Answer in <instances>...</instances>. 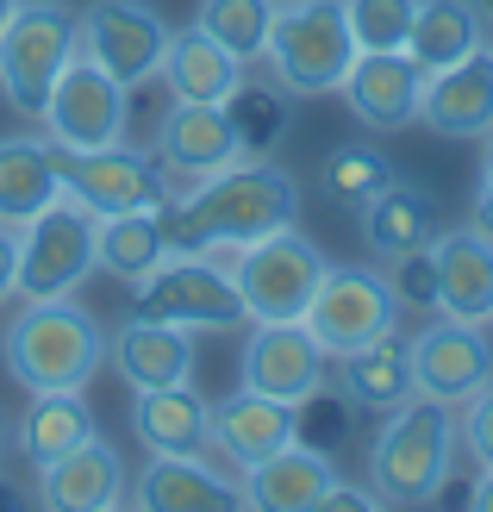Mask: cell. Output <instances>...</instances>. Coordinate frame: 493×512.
<instances>
[{
  "mask_svg": "<svg viewBox=\"0 0 493 512\" xmlns=\"http://www.w3.org/2000/svg\"><path fill=\"white\" fill-rule=\"evenodd\" d=\"M331 456L313 450V444H288V450H275L263 456V463H250L244 469V506L250 512H313V500L331 488Z\"/></svg>",
  "mask_w": 493,
  "mask_h": 512,
  "instance_id": "603a6c76",
  "label": "cell"
},
{
  "mask_svg": "<svg viewBox=\"0 0 493 512\" xmlns=\"http://www.w3.org/2000/svg\"><path fill=\"white\" fill-rule=\"evenodd\" d=\"M337 381H344V400L356 413H394V406L412 394V356L400 331H381L362 350L337 356Z\"/></svg>",
  "mask_w": 493,
  "mask_h": 512,
  "instance_id": "d4e9b609",
  "label": "cell"
},
{
  "mask_svg": "<svg viewBox=\"0 0 493 512\" xmlns=\"http://www.w3.org/2000/svg\"><path fill=\"white\" fill-rule=\"evenodd\" d=\"M406 356H412V394H431L444 406H462L475 388L493 381L487 325H462V319L431 313V325L406 338Z\"/></svg>",
  "mask_w": 493,
  "mask_h": 512,
  "instance_id": "5bb4252c",
  "label": "cell"
},
{
  "mask_svg": "<svg viewBox=\"0 0 493 512\" xmlns=\"http://www.w3.org/2000/svg\"><path fill=\"white\" fill-rule=\"evenodd\" d=\"M50 163H57L63 194L82 200L94 219L138 213V207H163V200H169V175L157 169L150 150H132V144H100V150L50 144Z\"/></svg>",
  "mask_w": 493,
  "mask_h": 512,
  "instance_id": "ba28073f",
  "label": "cell"
},
{
  "mask_svg": "<svg viewBox=\"0 0 493 512\" xmlns=\"http://www.w3.org/2000/svg\"><path fill=\"white\" fill-rule=\"evenodd\" d=\"M25 7V0H0V32H7V25H13V13Z\"/></svg>",
  "mask_w": 493,
  "mask_h": 512,
  "instance_id": "7bdbcfd3",
  "label": "cell"
},
{
  "mask_svg": "<svg viewBox=\"0 0 493 512\" xmlns=\"http://www.w3.org/2000/svg\"><path fill=\"white\" fill-rule=\"evenodd\" d=\"M206 444H213L225 463L244 475L250 463H263V456L300 444V431H294V406H288V400L256 394V388H238L231 400L213 406V419H206Z\"/></svg>",
  "mask_w": 493,
  "mask_h": 512,
  "instance_id": "ac0fdd59",
  "label": "cell"
},
{
  "mask_svg": "<svg viewBox=\"0 0 493 512\" xmlns=\"http://www.w3.org/2000/svg\"><path fill=\"white\" fill-rule=\"evenodd\" d=\"M0 456H7V419H0Z\"/></svg>",
  "mask_w": 493,
  "mask_h": 512,
  "instance_id": "bcb514c9",
  "label": "cell"
},
{
  "mask_svg": "<svg viewBox=\"0 0 493 512\" xmlns=\"http://www.w3.org/2000/svg\"><path fill=\"white\" fill-rule=\"evenodd\" d=\"M275 7H300V0H275Z\"/></svg>",
  "mask_w": 493,
  "mask_h": 512,
  "instance_id": "7dc6e473",
  "label": "cell"
},
{
  "mask_svg": "<svg viewBox=\"0 0 493 512\" xmlns=\"http://www.w3.org/2000/svg\"><path fill=\"white\" fill-rule=\"evenodd\" d=\"M456 475V406L431 394H406L394 413H381L369 444V488L381 506H425Z\"/></svg>",
  "mask_w": 493,
  "mask_h": 512,
  "instance_id": "3957f363",
  "label": "cell"
},
{
  "mask_svg": "<svg viewBox=\"0 0 493 512\" xmlns=\"http://www.w3.org/2000/svg\"><path fill=\"white\" fill-rule=\"evenodd\" d=\"M0 363L25 394H88V381L107 369V331L69 294L25 300L0 338Z\"/></svg>",
  "mask_w": 493,
  "mask_h": 512,
  "instance_id": "7a4b0ae2",
  "label": "cell"
},
{
  "mask_svg": "<svg viewBox=\"0 0 493 512\" xmlns=\"http://www.w3.org/2000/svg\"><path fill=\"white\" fill-rule=\"evenodd\" d=\"M194 25L206 38H219L244 69L263 63V44H269V25H275V0H200Z\"/></svg>",
  "mask_w": 493,
  "mask_h": 512,
  "instance_id": "836d02e7",
  "label": "cell"
},
{
  "mask_svg": "<svg viewBox=\"0 0 493 512\" xmlns=\"http://www.w3.org/2000/svg\"><path fill=\"white\" fill-rule=\"evenodd\" d=\"M456 450H469L475 469H493V381L462 400V413H456Z\"/></svg>",
  "mask_w": 493,
  "mask_h": 512,
  "instance_id": "74e56055",
  "label": "cell"
},
{
  "mask_svg": "<svg viewBox=\"0 0 493 512\" xmlns=\"http://www.w3.org/2000/svg\"><path fill=\"white\" fill-rule=\"evenodd\" d=\"M462 506L493 512V469H475V481H469V500H462Z\"/></svg>",
  "mask_w": 493,
  "mask_h": 512,
  "instance_id": "b9f144b4",
  "label": "cell"
},
{
  "mask_svg": "<svg viewBox=\"0 0 493 512\" xmlns=\"http://www.w3.org/2000/svg\"><path fill=\"white\" fill-rule=\"evenodd\" d=\"M487 150H481V188H475V219L469 225H481V232L493 238V132L481 138Z\"/></svg>",
  "mask_w": 493,
  "mask_h": 512,
  "instance_id": "ab89813d",
  "label": "cell"
},
{
  "mask_svg": "<svg viewBox=\"0 0 493 512\" xmlns=\"http://www.w3.org/2000/svg\"><path fill=\"white\" fill-rule=\"evenodd\" d=\"M44 138L50 144H69V150H100V144H125V125H132V88L113 82L94 57H75L63 63L57 88L44 100Z\"/></svg>",
  "mask_w": 493,
  "mask_h": 512,
  "instance_id": "30bf717a",
  "label": "cell"
},
{
  "mask_svg": "<svg viewBox=\"0 0 493 512\" xmlns=\"http://www.w3.org/2000/svg\"><path fill=\"white\" fill-rule=\"evenodd\" d=\"M169 250H244L256 238L281 232L300 219V182L288 169H275L269 157H238L219 175H200L188 188H169V200L157 207Z\"/></svg>",
  "mask_w": 493,
  "mask_h": 512,
  "instance_id": "6da1fadb",
  "label": "cell"
},
{
  "mask_svg": "<svg viewBox=\"0 0 493 512\" xmlns=\"http://www.w3.org/2000/svg\"><path fill=\"white\" fill-rule=\"evenodd\" d=\"M19 281V225H0V300H13Z\"/></svg>",
  "mask_w": 493,
  "mask_h": 512,
  "instance_id": "60d3db41",
  "label": "cell"
},
{
  "mask_svg": "<svg viewBox=\"0 0 493 512\" xmlns=\"http://www.w3.org/2000/svg\"><path fill=\"white\" fill-rule=\"evenodd\" d=\"M331 381L325 344L306 331V319H250V338L238 350V388H256L269 400H313Z\"/></svg>",
  "mask_w": 493,
  "mask_h": 512,
  "instance_id": "7c38bea8",
  "label": "cell"
},
{
  "mask_svg": "<svg viewBox=\"0 0 493 512\" xmlns=\"http://www.w3.org/2000/svg\"><path fill=\"white\" fill-rule=\"evenodd\" d=\"M163 256H169V238H163L157 207L94 219V269H107L113 281H125V288H138V281L157 269Z\"/></svg>",
  "mask_w": 493,
  "mask_h": 512,
  "instance_id": "83f0119b",
  "label": "cell"
},
{
  "mask_svg": "<svg viewBox=\"0 0 493 512\" xmlns=\"http://www.w3.org/2000/svg\"><path fill=\"white\" fill-rule=\"evenodd\" d=\"M132 313L169 319L181 331H238V325H250L238 275H231L219 256H206V250H169L163 263L138 281Z\"/></svg>",
  "mask_w": 493,
  "mask_h": 512,
  "instance_id": "5b68a950",
  "label": "cell"
},
{
  "mask_svg": "<svg viewBox=\"0 0 493 512\" xmlns=\"http://www.w3.org/2000/svg\"><path fill=\"white\" fill-rule=\"evenodd\" d=\"M225 119H231V132H238V150L244 157H275V144L288 138V88L275 82H256V75L244 69V82L231 88L225 100Z\"/></svg>",
  "mask_w": 493,
  "mask_h": 512,
  "instance_id": "1f68e13d",
  "label": "cell"
},
{
  "mask_svg": "<svg viewBox=\"0 0 493 512\" xmlns=\"http://www.w3.org/2000/svg\"><path fill=\"white\" fill-rule=\"evenodd\" d=\"M88 438H94V413H88L82 394H32L25 413H19V425H13V450L32 469H50L57 456H69Z\"/></svg>",
  "mask_w": 493,
  "mask_h": 512,
  "instance_id": "4316f807",
  "label": "cell"
},
{
  "mask_svg": "<svg viewBox=\"0 0 493 512\" xmlns=\"http://www.w3.org/2000/svg\"><path fill=\"white\" fill-rule=\"evenodd\" d=\"M356 219H362V244H369L375 256H387V263H394L400 250L431 244V232H437V225H431V194L419 182H400V175Z\"/></svg>",
  "mask_w": 493,
  "mask_h": 512,
  "instance_id": "4dcf8cb0",
  "label": "cell"
},
{
  "mask_svg": "<svg viewBox=\"0 0 493 512\" xmlns=\"http://www.w3.org/2000/svg\"><path fill=\"white\" fill-rule=\"evenodd\" d=\"M157 82L169 88V100H225L244 82V63L231 57L219 38H206L200 25H188V32H169Z\"/></svg>",
  "mask_w": 493,
  "mask_h": 512,
  "instance_id": "484cf974",
  "label": "cell"
},
{
  "mask_svg": "<svg viewBox=\"0 0 493 512\" xmlns=\"http://www.w3.org/2000/svg\"><path fill=\"white\" fill-rule=\"evenodd\" d=\"M269 75L288 94H337V82L356 63V38L344 19V0H300V7H275L269 44H263Z\"/></svg>",
  "mask_w": 493,
  "mask_h": 512,
  "instance_id": "277c9868",
  "label": "cell"
},
{
  "mask_svg": "<svg viewBox=\"0 0 493 512\" xmlns=\"http://www.w3.org/2000/svg\"><path fill=\"white\" fill-rule=\"evenodd\" d=\"M107 363L132 394L144 388H169V381H194V331H181L169 319H144L132 313L113 338H107Z\"/></svg>",
  "mask_w": 493,
  "mask_h": 512,
  "instance_id": "ffe728a7",
  "label": "cell"
},
{
  "mask_svg": "<svg viewBox=\"0 0 493 512\" xmlns=\"http://www.w3.org/2000/svg\"><path fill=\"white\" fill-rule=\"evenodd\" d=\"M387 288H394V300L412 306V313H437V256H431V244L400 250L394 263H387Z\"/></svg>",
  "mask_w": 493,
  "mask_h": 512,
  "instance_id": "8d00e7d4",
  "label": "cell"
},
{
  "mask_svg": "<svg viewBox=\"0 0 493 512\" xmlns=\"http://www.w3.org/2000/svg\"><path fill=\"white\" fill-rule=\"evenodd\" d=\"M57 194L63 182L50 163V138H0V225L38 219Z\"/></svg>",
  "mask_w": 493,
  "mask_h": 512,
  "instance_id": "f1b7e54d",
  "label": "cell"
},
{
  "mask_svg": "<svg viewBox=\"0 0 493 512\" xmlns=\"http://www.w3.org/2000/svg\"><path fill=\"white\" fill-rule=\"evenodd\" d=\"M125 506H144V512H238L244 488L231 475H219L213 463L194 456H150V469L138 475V494Z\"/></svg>",
  "mask_w": 493,
  "mask_h": 512,
  "instance_id": "44dd1931",
  "label": "cell"
},
{
  "mask_svg": "<svg viewBox=\"0 0 493 512\" xmlns=\"http://www.w3.org/2000/svg\"><path fill=\"white\" fill-rule=\"evenodd\" d=\"M437 256V313L462 325H493V238L481 225L431 232Z\"/></svg>",
  "mask_w": 493,
  "mask_h": 512,
  "instance_id": "e0dca14e",
  "label": "cell"
},
{
  "mask_svg": "<svg viewBox=\"0 0 493 512\" xmlns=\"http://www.w3.org/2000/svg\"><path fill=\"white\" fill-rule=\"evenodd\" d=\"M387 182H394V163H387L381 150H369V144H337V150H325V163H319V188L344 213H362Z\"/></svg>",
  "mask_w": 493,
  "mask_h": 512,
  "instance_id": "d6a6232c",
  "label": "cell"
},
{
  "mask_svg": "<svg viewBox=\"0 0 493 512\" xmlns=\"http://www.w3.org/2000/svg\"><path fill=\"white\" fill-rule=\"evenodd\" d=\"M337 94L369 132H406V125H419L425 107V69L412 63V50H356Z\"/></svg>",
  "mask_w": 493,
  "mask_h": 512,
  "instance_id": "9a60e30c",
  "label": "cell"
},
{
  "mask_svg": "<svg viewBox=\"0 0 493 512\" xmlns=\"http://www.w3.org/2000/svg\"><path fill=\"white\" fill-rule=\"evenodd\" d=\"M150 157L157 169L169 175V188H188L200 175H219L225 163H238V132H231V119L219 100H175L157 125V144H150Z\"/></svg>",
  "mask_w": 493,
  "mask_h": 512,
  "instance_id": "2e32d148",
  "label": "cell"
},
{
  "mask_svg": "<svg viewBox=\"0 0 493 512\" xmlns=\"http://www.w3.org/2000/svg\"><path fill=\"white\" fill-rule=\"evenodd\" d=\"M306 331L325 344V356L362 350L381 331H400V300L387 288V275L375 269H356V263H325L313 300H306Z\"/></svg>",
  "mask_w": 493,
  "mask_h": 512,
  "instance_id": "9c48e42d",
  "label": "cell"
},
{
  "mask_svg": "<svg viewBox=\"0 0 493 512\" xmlns=\"http://www.w3.org/2000/svg\"><path fill=\"white\" fill-rule=\"evenodd\" d=\"M475 7H481V25H493V0H475Z\"/></svg>",
  "mask_w": 493,
  "mask_h": 512,
  "instance_id": "f6af8a7d",
  "label": "cell"
},
{
  "mask_svg": "<svg viewBox=\"0 0 493 512\" xmlns=\"http://www.w3.org/2000/svg\"><path fill=\"white\" fill-rule=\"evenodd\" d=\"M481 7L475 0H419V13H412V32H406V50L412 63L425 75L462 63L469 50H481Z\"/></svg>",
  "mask_w": 493,
  "mask_h": 512,
  "instance_id": "f546056e",
  "label": "cell"
},
{
  "mask_svg": "<svg viewBox=\"0 0 493 512\" xmlns=\"http://www.w3.org/2000/svg\"><path fill=\"white\" fill-rule=\"evenodd\" d=\"M350 413L356 406L344 394H331V381L313 394V400H300L294 406V431H300V444H313V450H337L350 438Z\"/></svg>",
  "mask_w": 493,
  "mask_h": 512,
  "instance_id": "d590c367",
  "label": "cell"
},
{
  "mask_svg": "<svg viewBox=\"0 0 493 512\" xmlns=\"http://www.w3.org/2000/svg\"><path fill=\"white\" fill-rule=\"evenodd\" d=\"M75 50L94 57L100 69L125 88L157 82L163 50H169V25L144 7V0H94V7L75 19Z\"/></svg>",
  "mask_w": 493,
  "mask_h": 512,
  "instance_id": "4fadbf2b",
  "label": "cell"
},
{
  "mask_svg": "<svg viewBox=\"0 0 493 512\" xmlns=\"http://www.w3.org/2000/svg\"><path fill=\"white\" fill-rule=\"evenodd\" d=\"M75 57V13L63 0H25L0 32V94L19 119H44L63 63Z\"/></svg>",
  "mask_w": 493,
  "mask_h": 512,
  "instance_id": "8992f818",
  "label": "cell"
},
{
  "mask_svg": "<svg viewBox=\"0 0 493 512\" xmlns=\"http://www.w3.org/2000/svg\"><path fill=\"white\" fill-rule=\"evenodd\" d=\"M206 419L213 406L194 394V381H169V388H144L132 400V431L150 456H194L206 450Z\"/></svg>",
  "mask_w": 493,
  "mask_h": 512,
  "instance_id": "cb8c5ba5",
  "label": "cell"
},
{
  "mask_svg": "<svg viewBox=\"0 0 493 512\" xmlns=\"http://www.w3.org/2000/svg\"><path fill=\"white\" fill-rule=\"evenodd\" d=\"M38 506H50V512H113V506H125L119 450L88 438L69 456H57L50 469H38Z\"/></svg>",
  "mask_w": 493,
  "mask_h": 512,
  "instance_id": "7402d4cb",
  "label": "cell"
},
{
  "mask_svg": "<svg viewBox=\"0 0 493 512\" xmlns=\"http://www.w3.org/2000/svg\"><path fill=\"white\" fill-rule=\"evenodd\" d=\"M0 506H25V500H19V494L7 488V481H0Z\"/></svg>",
  "mask_w": 493,
  "mask_h": 512,
  "instance_id": "ee69618b",
  "label": "cell"
},
{
  "mask_svg": "<svg viewBox=\"0 0 493 512\" xmlns=\"http://www.w3.org/2000/svg\"><path fill=\"white\" fill-rule=\"evenodd\" d=\"M412 13H419V0H344L356 50H406Z\"/></svg>",
  "mask_w": 493,
  "mask_h": 512,
  "instance_id": "e575fe53",
  "label": "cell"
},
{
  "mask_svg": "<svg viewBox=\"0 0 493 512\" xmlns=\"http://www.w3.org/2000/svg\"><path fill=\"white\" fill-rule=\"evenodd\" d=\"M94 275V213L57 194L38 219L19 225V281L13 300H63Z\"/></svg>",
  "mask_w": 493,
  "mask_h": 512,
  "instance_id": "52a82bcc",
  "label": "cell"
},
{
  "mask_svg": "<svg viewBox=\"0 0 493 512\" xmlns=\"http://www.w3.org/2000/svg\"><path fill=\"white\" fill-rule=\"evenodd\" d=\"M313 512H381V494L375 488H350V481L331 475V488L313 500Z\"/></svg>",
  "mask_w": 493,
  "mask_h": 512,
  "instance_id": "f35d334b",
  "label": "cell"
},
{
  "mask_svg": "<svg viewBox=\"0 0 493 512\" xmlns=\"http://www.w3.org/2000/svg\"><path fill=\"white\" fill-rule=\"evenodd\" d=\"M419 125H431V132H444V138H487L493 132V44H481L462 63L425 75Z\"/></svg>",
  "mask_w": 493,
  "mask_h": 512,
  "instance_id": "d6986e66",
  "label": "cell"
},
{
  "mask_svg": "<svg viewBox=\"0 0 493 512\" xmlns=\"http://www.w3.org/2000/svg\"><path fill=\"white\" fill-rule=\"evenodd\" d=\"M238 256V288H244V306L250 319H306V300H313L319 275H325V250L300 232V225H281V232L256 238Z\"/></svg>",
  "mask_w": 493,
  "mask_h": 512,
  "instance_id": "8fae6325",
  "label": "cell"
}]
</instances>
